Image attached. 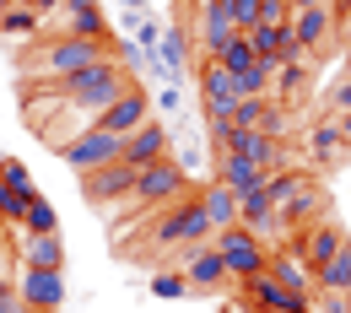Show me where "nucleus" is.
Returning a JSON list of instances; mask_svg holds the SVG:
<instances>
[{
  "mask_svg": "<svg viewBox=\"0 0 351 313\" xmlns=\"http://www.w3.org/2000/svg\"><path fill=\"white\" fill-rule=\"evenodd\" d=\"M82 195H87L92 205H114V200H130L135 195V168L130 162H108V168H92V173H82Z\"/></svg>",
  "mask_w": 351,
  "mask_h": 313,
  "instance_id": "6e6552de",
  "label": "nucleus"
},
{
  "mask_svg": "<svg viewBox=\"0 0 351 313\" xmlns=\"http://www.w3.org/2000/svg\"><path fill=\"white\" fill-rule=\"evenodd\" d=\"M243 292H249V303L260 313H313V303H308L303 292H287V286L270 281V275H249Z\"/></svg>",
  "mask_w": 351,
  "mask_h": 313,
  "instance_id": "9d476101",
  "label": "nucleus"
},
{
  "mask_svg": "<svg viewBox=\"0 0 351 313\" xmlns=\"http://www.w3.org/2000/svg\"><path fill=\"white\" fill-rule=\"evenodd\" d=\"M287 27H292V44L303 49V54H313V49L335 33V5H303V11H292Z\"/></svg>",
  "mask_w": 351,
  "mask_h": 313,
  "instance_id": "f8f14e48",
  "label": "nucleus"
},
{
  "mask_svg": "<svg viewBox=\"0 0 351 313\" xmlns=\"http://www.w3.org/2000/svg\"><path fill=\"white\" fill-rule=\"evenodd\" d=\"M313 281H319V286H330V292H351V238L319 270H313Z\"/></svg>",
  "mask_w": 351,
  "mask_h": 313,
  "instance_id": "393cba45",
  "label": "nucleus"
},
{
  "mask_svg": "<svg viewBox=\"0 0 351 313\" xmlns=\"http://www.w3.org/2000/svg\"><path fill=\"white\" fill-rule=\"evenodd\" d=\"M308 87V60H287L270 82V103H298V92Z\"/></svg>",
  "mask_w": 351,
  "mask_h": 313,
  "instance_id": "a878e982",
  "label": "nucleus"
},
{
  "mask_svg": "<svg viewBox=\"0 0 351 313\" xmlns=\"http://www.w3.org/2000/svg\"><path fill=\"white\" fill-rule=\"evenodd\" d=\"M211 238H217V227H211V216H206L200 195L173 200V205L157 216V232H152V243H157V249H206Z\"/></svg>",
  "mask_w": 351,
  "mask_h": 313,
  "instance_id": "f03ea898",
  "label": "nucleus"
},
{
  "mask_svg": "<svg viewBox=\"0 0 351 313\" xmlns=\"http://www.w3.org/2000/svg\"><path fill=\"white\" fill-rule=\"evenodd\" d=\"M260 5H265V0H227V11H232V27H238V33L260 27Z\"/></svg>",
  "mask_w": 351,
  "mask_h": 313,
  "instance_id": "c9c22d12",
  "label": "nucleus"
},
{
  "mask_svg": "<svg viewBox=\"0 0 351 313\" xmlns=\"http://www.w3.org/2000/svg\"><path fill=\"white\" fill-rule=\"evenodd\" d=\"M44 33V16L27 5V0H16L11 11H0V38H16V44H27V38H38Z\"/></svg>",
  "mask_w": 351,
  "mask_h": 313,
  "instance_id": "4be33fe9",
  "label": "nucleus"
},
{
  "mask_svg": "<svg viewBox=\"0 0 351 313\" xmlns=\"http://www.w3.org/2000/svg\"><path fill=\"white\" fill-rule=\"evenodd\" d=\"M200 103H206V114H232V108L243 103L238 76H232V71H221L217 60H206V65H200Z\"/></svg>",
  "mask_w": 351,
  "mask_h": 313,
  "instance_id": "9b49d317",
  "label": "nucleus"
},
{
  "mask_svg": "<svg viewBox=\"0 0 351 313\" xmlns=\"http://www.w3.org/2000/svg\"><path fill=\"white\" fill-rule=\"evenodd\" d=\"M0 313H38V308H27V303L11 292V297H0Z\"/></svg>",
  "mask_w": 351,
  "mask_h": 313,
  "instance_id": "ea45409f",
  "label": "nucleus"
},
{
  "mask_svg": "<svg viewBox=\"0 0 351 313\" xmlns=\"http://www.w3.org/2000/svg\"><path fill=\"white\" fill-rule=\"evenodd\" d=\"M184 65H189V33H184V27H168L162 44H157V54H152V71H146V76H157V82L168 87V82L184 76Z\"/></svg>",
  "mask_w": 351,
  "mask_h": 313,
  "instance_id": "4468645a",
  "label": "nucleus"
},
{
  "mask_svg": "<svg viewBox=\"0 0 351 313\" xmlns=\"http://www.w3.org/2000/svg\"><path fill=\"white\" fill-rule=\"evenodd\" d=\"M152 292H157V297H168V303H178V297H189L195 286H189V275H184V270H157V275H152Z\"/></svg>",
  "mask_w": 351,
  "mask_h": 313,
  "instance_id": "2f4dec72",
  "label": "nucleus"
},
{
  "mask_svg": "<svg viewBox=\"0 0 351 313\" xmlns=\"http://www.w3.org/2000/svg\"><path fill=\"white\" fill-rule=\"evenodd\" d=\"M341 76H351V49H346V71H341Z\"/></svg>",
  "mask_w": 351,
  "mask_h": 313,
  "instance_id": "49530a36",
  "label": "nucleus"
},
{
  "mask_svg": "<svg viewBox=\"0 0 351 313\" xmlns=\"http://www.w3.org/2000/svg\"><path fill=\"white\" fill-rule=\"evenodd\" d=\"M184 189H189V179H184V162H173V157H157V162H146V168H135V205L141 211H152V205H173V200H184Z\"/></svg>",
  "mask_w": 351,
  "mask_h": 313,
  "instance_id": "7ed1b4c3",
  "label": "nucleus"
},
{
  "mask_svg": "<svg viewBox=\"0 0 351 313\" xmlns=\"http://www.w3.org/2000/svg\"><path fill=\"white\" fill-rule=\"evenodd\" d=\"M0 297H11V281H5V265H0Z\"/></svg>",
  "mask_w": 351,
  "mask_h": 313,
  "instance_id": "c03bdc74",
  "label": "nucleus"
},
{
  "mask_svg": "<svg viewBox=\"0 0 351 313\" xmlns=\"http://www.w3.org/2000/svg\"><path fill=\"white\" fill-rule=\"evenodd\" d=\"M265 275H270V281H281L287 292H303V297H313V286H319V281H313V265H308L298 249H276V254H270V265H265Z\"/></svg>",
  "mask_w": 351,
  "mask_h": 313,
  "instance_id": "2eb2a0df",
  "label": "nucleus"
},
{
  "mask_svg": "<svg viewBox=\"0 0 351 313\" xmlns=\"http://www.w3.org/2000/svg\"><path fill=\"white\" fill-rule=\"evenodd\" d=\"M27 232H60V211H54V205H49L44 195H33V205H27Z\"/></svg>",
  "mask_w": 351,
  "mask_h": 313,
  "instance_id": "72a5a7b5",
  "label": "nucleus"
},
{
  "mask_svg": "<svg viewBox=\"0 0 351 313\" xmlns=\"http://www.w3.org/2000/svg\"><path fill=\"white\" fill-rule=\"evenodd\" d=\"M232 119H238V130H265V135L281 130V114H276L270 97H243V103L232 108Z\"/></svg>",
  "mask_w": 351,
  "mask_h": 313,
  "instance_id": "5701e85b",
  "label": "nucleus"
},
{
  "mask_svg": "<svg viewBox=\"0 0 351 313\" xmlns=\"http://www.w3.org/2000/svg\"><path fill=\"white\" fill-rule=\"evenodd\" d=\"M152 103H157V108H162V114H178V108H184V92H178V82H168V87L157 92V97H152Z\"/></svg>",
  "mask_w": 351,
  "mask_h": 313,
  "instance_id": "4c0bfd02",
  "label": "nucleus"
},
{
  "mask_svg": "<svg viewBox=\"0 0 351 313\" xmlns=\"http://www.w3.org/2000/svg\"><path fill=\"white\" fill-rule=\"evenodd\" d=\"M168 125H157V119H146L141 130L125 135V151H119V162H130V168H146V162H157V157H168Z\"/></svg>",
  "mask_w": 351,
  "mask_h": 313,
  "instance_id": "ddd939ff",
  "label": "nucleus"
},
{
  "mask_svg": "<svg viewBox=\"0 0 351 313\" xmlns=\"http://www.w3.org/2000/svg\"><path fill=\"white\" fill-rule=\"evenodd\" d=\"M232 38H238V27H232L227 0H200V49H206V54H217V49L232 44Z\"/></svg>",
  "mask_w": 351,
  "mask_h": 313,
  "instance_id": "a211bd4d",
  "label": "nucleus"
},
{
  "mask_svg": "<svg viewBox=\"0 0 351 313\" xmlns=\"http://www.w3.org/2000/svg\"><path fill=\"white\" fill-rule=\"evenodd\" d=\"M211 179L227 184L232 195H249V189H260L270 173H260L254 162H243V157H232V151H221V157H217V173H211Z\"/></svg>",
  "mask_w": 351,
  "mask_h": 313,
  "instance_id": "6ab92c4d",
  "label": "nucleus"
},
{
  "mask_svg": "<svg viewBox=\"0 0 351 313\" xmlns=\"http://www.w3.org/2000/svg\"><path fill=\"white\" fill-rule=\"evenodd\" d=\"M11 5H16V0H0V11H11Z\"/></svg>",
  "mask_w": 351,
  "mask_h": 313,
  "instance_id": "de8ad7c7",
  "label": "nucleus"
},
{
  "mask_svg": "<svg viewBox=\"0 0 351 313\" xmlns=\"http://www.w3.org/2000/svg\"><path fill=\"white\" fill-rule=\"evenodd\" d=\"M313 313H351V292H330V286H313Z\"/></svg>",
  "mask_w": 351,
  "mask_h": 313,
  "instance_id": "f704fd0d",
  "label": "nucleus"
},
{
  "mask_svg": "<svg viewBox=\"0 0 351 313\" xmlns=\"http://www.w3.org/2000/svg\"><path fill=\"white\" fill-rule=\"evenodd\" d=\"M16 297H22L27 308H38V313H60V303H65V275H60V270L22 265V286H16Z\"/></svg>",
  "mask_w": 351,
  "mask_h": 313,
  "instance_id": "1a4fd4ad",
  "label": "nucleus"
},
{
  "mask_svg": "<svg viewBox=\"0 0 351 313\" xmlns=\"http://www.w3.org/2000/svg\"><path fill=\"white\" fill-rule=\"evenodd\" d=\"M27 265L33 270H65V243H60V232H27Z\"/></svg>",
  "mask_w": 351,
  "mask_h": 313,
  "instance_id": "b1692460",
  "label": "nucleus"
},
{
  "mask_svg": "<svg viewBox=\"0 0 351 313\" xmlns=\"http://www.w3.org/2000/svg\"><path fill=\"white\" fill-rule=\"evenodd\" d=\"M189 286L195 292H211V286H221V281H232L227 275V265H221V254H217V243H206V249H195V260H189Z\"/></svg>",
  "mask_w": 351,
  "mask_h": 313,
  "instance_id": "aec40b11",
  "label": "nucleus"
},
{
  "mask_svg": "<svg viewBox=\"0 0 351 313\" xmlns=\"http://www.w3.org/2000/svg\"><path fill=\"white\" fill-rule=\"evenodd\" d=\"M276 216L287 222V232H298V227H313V222H324V189L319 184H303L287 205H276Z\"/></svg>",
  "mask_w": 351,
  "mask_h": 313,
  "instance_id": "f3484780",
  "label": "nucleus"
},
{
  "mask_svg": "<svg viewBox=\"0 0 351 313\" xmlns=\"http://www.w3.org/2000/svg\"><path fill=\"white\" fill-rule=\"evenodd\" d=\"M232 157L254 162L260 173H276V168H281V135H265V130H238V140H232Z\"/></svg>",
  "mask_w": 351,
  "mask_h": 313,
  "instance_id": "dca6fc26",
  "label": "nucleus"
},
{
  "mask_svg": "<svg viewBox=\"0 0 351 313\" xmlns=\"http://www.w3.org/2000/svg\"><path fill=\"white\" fill-rule=\"evenodd\" d=\"M27 5H33V11H38V16H44V22H49V16H54V11L65 5V0H27Z\"/></svg>",
  "mask_w": 351,
  "mask_h": 313,
  "instance_id": "a19ab883",
  "label": "nucleus"
},
{
  "mask_svg": "<svg viewBox=\"0 0 351 313\" xmlns=\"http://www.w3.org/2000/svg\"><path fill=\"white\" fill-rule=\"evenodd\" d=\"M0 232H5V222H0Z\"/></svg>",
  "mask_w": 351,
  "mask_h": 313,
  "instance_id": "8fccbe9b",
  "label": "nucleus"
},
{
  "mask_svg": "<svg viewBox=\"0 0 351 313\" xmlns=\"http://www.w3.org/2000/svg\"><path fill=\"white\" fill-rule=\"evenodd\" d=\"M200 205H206V216H211V227H238V195H232V189H227V184H206V189H200Z\"/></svg>",
  "mask_w": 351,
  "mask_h": 313,
  "instance_id": "412c9836",
  "label": "nucleus"
},
{
  "mask_svg": "<svg viewBox=\"0 0 351 313\" xmlns=\"http://www.w3.org/2000/svg\"><path fill=\"white\" fill-rule=\"evenodd\" d=\"M260 22H292V0H265Z\"/></svg>",
  "mask_w": 351,
  "mask_h": 313,
  "instance_id": "58836bf2",
  "label": "nucleus"
},
{
  "mask_svg": "<svg viewBox=\"0 0 351 313\" xmlns=\"http://www.w3.org/2000/svg\"><path fill=\"white\" fill-rule=\"evenodd\" d=\"M125 5H130V16H141V5H152V0H125Z\"/></svg>",
  "mask_w": 351,
  "mask_h": 313,
  "instance_id": "a18cd8bd",
  "label": "nucleus"
},
{
  "mask_svg": "<svg viewBox=\"0 0 351 313\" xmlns=\"http://www.w3.org/2000/svg\"><path fill=\"white\" fill-rule=\"evenodd\" d=\"M146 119H152V97L130 82V87H125L114 103H108V108H103V114H97V130H108V135H119V140H125V135L141 130Z\"/></svg>",
  "mask_w": 351,
  "mask_h": 313,
  "instance_id": "0eeeda50",
  "label": "nucleus"
},
{
  "mask_svg": "<svg viewBox=\"0 0 351 313\" xmlns=\"http://www.w3.org/2000/svg\"><path fill=\"white\" fill-rule=\"evenodd\" d=\"M44 27L49 38H108V16L97 11V0H65Z\"/></svg>",
  "mask_w": 351,
  "mask_h": 313,
  "instance_id": "423d86ee",
  "label": "nucleus"
},
{
  "mask_svg": "<svg viewBox=\"0 0 351 313\" xmlns=\"http://www.w3.org/2000/svg\"><path fill=\"white\" fill-rule=\"evenodd\" d=\"M119 151H125V140L119 135H108V130H82L76 140H65L60 146V157L76 168V173H92V168H108V162H119Z\"/></svg>",
  "mask_w": 351,
  "mask_h": 313,
  "instance_id": "39448f33",
  "label": "nucleus"
},
{
  "mask_svg": "<svg viewBox=\"0 0 351 313\" xmlns=\"http://www.w3.org/2000/svg\"><path fill=\"white\" fill-rule=\"evenodd\" d=\"M103 60H114V38H49V44L27 49L16 65H22V76L65 82V76L92 71V65H103Z\"/></svg>",
  "mask_w": 351,
  "mask_h": 313,
  "instance_id": "f257e3e1",
  "label": "nucleus"
},
{
  "mask_svg": "<svg viewBox=\"0 0 351 313\" xmlns=\"http://www.w3.org/2000/svg\"><path fill=\"white\" fill-rule=\"evenodd\" d=\"M335 125H341V140L351 146V108H346V114H335Z\"/></svg>",
  "mask_w": 351,
  "mask_h": 313,
  "instance_id": "79ce46f5",
  "label": "nucleus"
},
{
  "mask_svg": "<svg viewBox=\"0 0 351 313\" xmlns=\"http://www.w3.org/2000/svg\"><path fill=\"white\" fill-rule=\"evenodd\" d=\"M303 184H308V179L298 173V168H276V173L265 179V189H270V200H276V205H287V200H292Z\"/></svg>",
  "mask_w": 351,
  "mask_h": 313,
  "instance_id": "c756f323",
  "label": "nucleus"
},
{
  "mask_svg": "<svg viewBox=\"0 0 351 313\" xmlns=\"http://www.w3.org/2000/svg\"><path fill=\"white\" fill-rule=\"evenodd\" d=\"M276 71H281L276 60H254V65L238 76V92H243V97H270V82H276Z\"/></svg>",
  "mask_w": 351,
  "mask_h": 313,
  "instance_id": "c85d7f7f",
  "label": "nucleus"
},
{
  "mask_svg": "<svg viewBox=\"0 0 351 313\" xmlns=\"http://www.w3.org/2000/svg\"><path fill=\"white\" fill-rule=\"evenodd\" d=\"M162 33H168V27H162L157 16H130V44H135V49H146V54H157V44H162Z\"/></svg>",
  "mask_w": 351,
  "mask_h": 313,
  "instance_id": "7c9ffc66",
  "label": "nucleus"
},
{
  "mask_svg": "<svg viewBox=\"0 0 351 313\" xmlns=\"http://www.w3.org/2000/svg\"><path fill=\"white\" fill-rule=\"evenodd\" d=\"M211 243H217V254H221V265H227V275H232V281L265 275V265H270V249H265L249 227H221Z\"/></svg>",
  "mask_w": 351,
  "mask_h": 313,
  "instance_id": "20e7f679",
  "label": "nucleus"
},
{
  "mask_svg": "<svg viewBox=\"0 0 351 313\" xmlns=\"http://www.w3.org/2000/svg\"><path fill=\"white\" fill-rule=\"evenodd\" d=\"M346 5H351V0H346Z\"/></svg>",
  "mask_w": 351,
  "mask_h": 313,
  "instance_id": "3c124183",
  "label": "nucleus"
},
{
  "mask_svg": "<svg viewBox=\"0 0 351 313\" xmlns=\"http://www.w3.org/2000/svg\"><path fill=\"white\" fill-rule=\"evenodd\" d=\"M303 5H335V0H292V11H303Z\"/></svg>",
  "mask_w": 351,
  "mask_h": 313,
  "instance_id": "37998d69",
  "label": "nucleus"
},
{
  "mask_svg": "<svg viewBox=\"0 0 351 313\" xmlns=\"http://www.w3.org/2000/svg\"><path fill=\"white\" fill-rule=\"evenodd\" d=\"M341 146H346V140H341V125H335V119H319V125L308 130V157H313V162H335Z\"/></svg>",
  "mask_w": 351,
  "mask_h": 313,
  "instance_id": "bb28decb",
  "label": "nucleus"
},
{
  "mask_svg": "<svg viewBox=\"0 0 351 313\" xmlns=\"http://www.w3.org/2000/svg\"><path fill=\"white\" fill-rule=\"evenodd\" d=\"M211 60H217L221 71H232V76H243V71H249V65H254L260 54H254V44H249V33H238V38H232V44H221L217 54H211Z\"/></svg>",
  "mask_w": 351,
  "mask_h": 313,
  "instance_id": "cd10ccee",
  "label": "nucleus"
},
{
  "mask_svg": "<svg viewBox=\"0 0 351 313\" xmlns=\"http://www.w3.org/2000/svg\"><path fill=\"white\" fill-rule=\"evenodd\" d=\"M351 108V76H341L335 87H330V97H324V119H335V114H346Z\"/></svg>",
  "mask_w": 351,
  "mask_h": 313,
  "instance_id": "e433bc0d",
  "label": "nucleus"
},
{
  "mask_svg": "<svg viewBox=\"0 0 351 313\" xmlns=\"http://www.w3.org/2000/svg\"><path fill=\"white\" fill-rule=\"evenodd\" d=\"M221 313H238V308H221Z\"/></svg>",
  "mask_w": 351,
  "mask_h": 313,
  "instance_id": "09e8293b",
  "label": "nucleus"
},
{
  "mask_svg": "<svg viewBox=\"0 0 351 313\" xmlns=\"http://www.w3.org/2000/svg\"><path fill=\"white\" fill-rule=\"evenodd\" d=\"M206 135H211L217 151H232V140H238V119H232V114H206Z\"/></svg>",
  "mask_w": 351,
  "mask_h": 313,
  "instance_id": "473e14b6",
  "label": "nucleus"
}]
</instances>
